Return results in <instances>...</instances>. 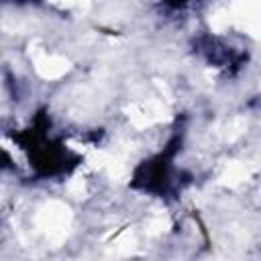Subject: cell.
Here are the masks:
<instances>
[{
	"label": "cell",
	"instance_id": "cell-1",
	"mask_svg": "<svg viewBox=\"0 0 261 261\" xmlns=\"http://www.w3.org/2000/svg\"><path fill=\"white\" fill-rule=\"evenodd\" d=\"M67 69V61L59 59V57H45L39 61V71L45 77H55L59 73H63Z\"/></svg>",
	"mask_w": 261,
	"mask_h": 261
}]
</instances>
